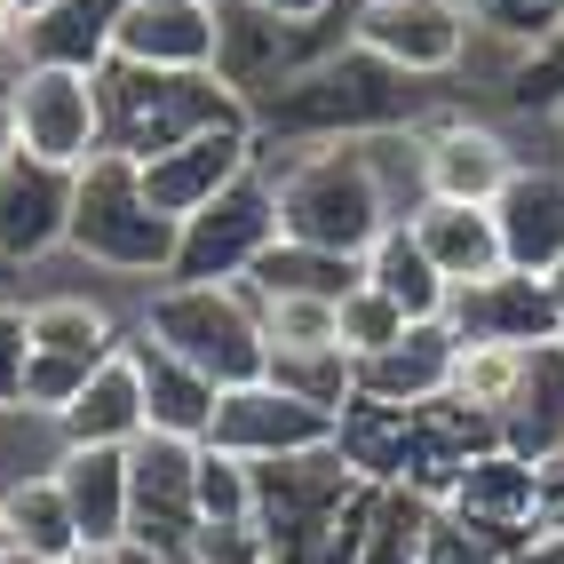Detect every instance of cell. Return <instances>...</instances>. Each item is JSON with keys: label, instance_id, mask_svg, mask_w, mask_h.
<instances>
[{"label": "cell", "instance_id": "cell-1", "mask_svg": "<svg viewBox=\"0 0 564 564\" xmlns=\"http://www.w3.org/2000/svg\"><path fill=\"white\" fill-rule=\"evenodd\" d=\"M405 135H350V143H303V152H262L279 192V239L318 247V254H350L405 223V207L422 199L413 183H398Z\"/></svg>", "mask_w": 564, "mask_h": 564}, {"label": "cell", "instance_id": "cell-2", "mask_svg": "<svg viewBox=\"0 0 564 564\" xmlns=\"http://www.w3.org/2000/svg\"><path fill=\"white\" fill-rule=\"evenodd\" d=\"M413 120H422V80L390 72L358 41H334L254 111V143L279 135V152H303V143H350V135H405Z\"/></svg>", "mask_w": 564, "mask_h": 564}, {"label": "cell", "instance_id": "cell-3", "mask_svg": "<svg viewBox=\"0 0 564 564\" xmlns=\"http://www.w3.org/2000/svg\"><path fill=\"white\" fill-rule=\"evenodd\" d=\"M104 96V152L120 160H160L175 143H192L207 128H254V111L215 80V72H135V64H104L96 72Z\"/></svg>", "mask_w": 564, "mask_h": 564}, {"label": "cell", "instance_id": "cell-4", "mask_svg": "<svg viewBox=\"0 0 564 564\" xmlns=\"http://www.w3.org/2000/svg\"><path fill=\"white\" fill-rule=\"evenodd\" d=\"M64 254H80L88 271L111 279H143V286H167L175 271V223L143 199V167L120 152H96L80 175H72V239Z\"/></svg>", "mask_w": 564, "mask_h": 564}, {"label": "cell", "instance_id": "cell-5", "mask_svg": "<svg viewBox=\"0 0 564 564\" xmlns=\"http://www.w3.org/2000/svg\"><path fill=\"white\" fill-rule=\"evenodd\" d=\"M135 334L143 343L175 350L192 373H207L215 390H239V382H262L271 366V343H262V303L247 286H152L135 311Z\"/></svg>", "mask_w": 564, "mask_h": 564}, {"label": "cell", "instance_id": "cell-6", "mask_svg": "<svg viewBox=\"0 0 564 564\" xmlns=\"http://www.w3.org/2000/svg\"><path fill=\"white\" fill-rule=\"evenodd\" d=\"M279 247V192H271V167H247L223 199H207L192 223L175 231V271L183 286H247V271Z\"/></svg>", "mask_w": 564, "mask_h": 564}, {"label": "cell", "instance_id": "cell-7", "mask_svg": "<svg viewBox=\"0 0 564 564\" xmlns=\"http://www.w3.org/2000/svg\"><path fill=\"white\" fill-rule=\"evenodd\" d=\"M9 120H17V152L24 160H48L80 175L104 152V96H96V72H56V64H17L9 80Z\"/></svg>", "mask_w": 564, "mask_h": 564}, {"label": "cell", "instance_id": "cell-8", "mask_svg": "<svg viewBox=\"0 0 564 564\" xmlns=\"http://www.w3.org/2000/svg\"><path fill=\"white\" fill-rule=\"evenodd\" d=\"M413 135V183H422V199H462V207H494L501 199V183L524 167L517 160V143L494 128V120H477V111L462 104H422V120L405 128Z\"/></svg>", "mask_w": 564, "mask_h": 564}, {"label": "cell", "instance_id": "cell-9", "mask_svg": "<svg viewBox=\"0 0 564 564\" xmlns=\"http://www.w3.org/2000/svg\"><path fill=\"white\" fill-rule=\"evenodd\" d=\"M343 24L366 56H382L405 80H454L477 41L462 0H350Z\"/></svg>", "mask_w": 564, "mask_h": 564}, {"label": "cell", "instance_id": "cell-10", "mask_svg": "<svg viewBox=\"0 0 564 564\" xmlns=\"http://www.w3.org/2000/svg\"><path fill=\"white\" fill-rule=\"evenodd\" d=\"M128 541L152 556L192 564L199 541V445L183 437H135L128 445Z\"/></svg>", "mask_w": 564, "mask_h": 564}, {"label": "cell", "instance_id": "cell-11", "mask_svg": "<svg viewBox=\"0 0 564 564\" xmlns=\"http://www.w3.org/2000/svg\"><path fill=\"white\" fill-rule=\"evenodd\" d=\"M207 445L231 462H294V454H326L334 445V413L286 398L279 382H239V390H215V422Z\"/></svg>", "mask_w": 564, "mask_h": 564}, {"label": "cell", "instance_id": "cell-12", "mask_svg": "<svg viewBox=\"0 0 564 564\" xmlns=\"http://www.w3.org/2000/svg\"><path fill=\"white\" fill-rule=\"evenodd\" d=\"M334 41H350V24H326V32H286L271 17L239 9V0H223V56H215V80L231 88L247 111H262L294 72H303L311 56H326Z\"/></svg>", "mask_w": 564, "mask_h": 564}, {"label": "cell", "instance_id": "cell-13", "mask_svg": "<svg viewBox=\"0 0 564 564\" xmlns=\"http://www.w3.org/2000/svg\"><path fill=\"white\" fill-rule=\"evenodd\" d=\"M223 56V0H128L111 32V64L135 72H215Z\"/></svg>", "mask_w": 564, "mask_h": 564}, {"label": "cell", "instance_id": "cell-14", "mask_svg": "<svg viewBox=\"0 0 564 564\" xmlns=\"http://www.w3.org/2000/svg\"><path fill=\"white\" fill-rule=\"evenodd\" d=\"M445 334L454 343H509V350H556V294L549 279H524V271H494L477 286H454L445 303Z\"/></svg>", "mask_w": 564, "mask_h": 564}, {"label": "cell", "instance_id": "cell-15", "mask_svg": "<svg viewBox=\"0 0 564 564\" xmlns=\"http://www.w3.org/2000/svg\"><path fill=\"white\" fill-rule=\"evenodd\" d=\"M262 160V143H254V128H207V135H192V143H175V152H160V160H143V199H152L175 231L192 223L207 199H223L231 183L247 175Z\"/></svg>", "mask_w": 564, "mask_h": 564}, {"label": "cell", "instance_id": "cell-16", "mask_svg": "<svg viewBox=\"0 0 564 564\" xmlns=\"http://www.w3.org/2000/svg\"><path fill=\"white\" fill-rule=\"evenodd\" d=\"M437 509H454L469 517L477 533H494V541H533L549 533V517H541V462H524L517 445H485V454L445 485V501Z\"/></svg>", "mask_w": 564, "mask_h": 564}, {"label": "cell", "instance_id": "cell-17", "mask_svg": "<svg viewBox=\"0 0 564 564\" xmlns=\"http://www.w3.org/2000/svg\"><path fill=\"white\" fill-rule=\"evenodd\" d=\"M494 231H501V262L524 279H549L564 262V167L524 160L501 199H494Z\"/></svg>", "mask_w": 564, "mask_h": 564}, {"label": "cell", "instance_id": "cell-18", "mask_svg": "<svg viewBox=\"0 0 564 564\" xmlns=\"http://www.w3.org/2000/svg\"><path fill=\"white\" fill-rule=\"evenodd\" d=\"M64 239H72V167L17 152V167L0 175V254H9V271L64 254Z\"/></svg>", "mask_w": 564, "mask_h": 564}, {"label": "cell", "instance_id": "cell-19", "mask_svg": "<svg viewBox=\"0 0 564 564\" xmlns=\"http://www.w3.org/2000/svg\"><path fill=\"white\" fill-rule=\"evenodd\" d=\"M56 494L80 524L88 556H111L128 541V445H72L56 462Z\"/></svg>", "mask_w": 564, "mask_h": 564}, {"label": "cell", "instance_id": "cell-20", "mask_svg": "<svg viewBox=\"0 0 564 564\" xmlns=\"http://www.w3.org/2000/svg\"><path fill=\"white\" fill-rule=\"evenodd\" d=\"M405 231L422 239V254L437 262L445 286H477L509 271L501 262V231H494V207H462V199H413L405 207Z\"/></svg>", "mask_w": 564, "mask_h": 564}, {"label": "cell", "instance_id": "cell-21", "mask_svg": "<svg viewBox=\"0 0 564 564\" xmlns=\"http://www.w3.org/2000/svg\"><path fill=\"white\" fill-rule=\"evenodd\" d=\"M64 437L72 445H135V437H152V413H143V373H135V350L120 343L88 382H80V398H72L64 413Z\"/></svg>", "mask_w": 564, "mask_h": 564}, {"label": "cell", "instance_id": "cell-22", "mask_svg": "<svg viewBox=\"0 0 564 564\" xmlns=\"http://www.w3.org/2000/svg\"><path fill=\"white\" fill-rule=\"evenodd\" d=\"M128 0H48L41 17H24V64H56V72H104L111 64V32H120Z\"/></svg>", "mask_w": 564, "mask_h": 564}, {"label": "cell", "instance_id": "cell-23", "mask_svg": "<svg viewBox=\"0 0 564 564\" xmlns=\"http://www.w3.org/2000/svg\"><path fill=\"white\" fill-rule=\"evenodd\" d=\"M445 382H454V334H445V318L437 326H413L398 350H382V358H358V398H373V405H437L445 398Z\"/></svg>", "mask_w": 564, "mask_h": 564}, {"label": "cell", "instance_id": "cell-24", "mask_svg": "<svg viewBox=\"0 0 564 564\" xmlns=\"http://www.w3.org/2000/svg\"><path fill=\"white\" fill-rule=\"evenodd\" d=\"M128 350H135V373H143V413H152V437H183V445H207V422H215V382L192 373L175 350L143 343L128 326Z\"/></svg>", "mask_w": 564, "mask_h": 564}, {"label": "cell", "instance_id": "cell-25", "mask_svg": "<svg viewBox=\"0 0 564 564\" xmlns=\"http://www.w3.org/2000/svg\"><path fill=\"white\" fill-rule=\"evenodd\" d=\"M0 533H9V564H96L80 524H72L56 477H32L0 494Z\"/></svg>", "mask_w": 564, "mask_h": 564}, {"label": "cell", "instance_id": "cell-26", "mask_svg": "<svg viewBox=\"0 0 564 564\" xmlns=\"http://www.w3.org/2000/svg\"><path fill=\"white\" fill-rule=\"evenodd\" d=\"M24 326H32V350L41 358L88 366V373L128 343V326L111 318L104 294H41V303H24Z\"/></svg>", "mask_w": 564, "mask_h": 564}, {"label": "cell", "instance_id": "cell-27", "mask_svg": "<svg viewBox=\"0 0 564 564\" xmlns=\"http://www.w3.org/2000/svg\"><path fill=\"white\" fill-rule=\"evenodd\" d=\"M358 271H366V286L382 294V303H398V311H405V326H437V318H445V303H454V286L437 279V262L422 254V239H413L405 223H390V231L366 247Z\"/></svg>", "mask_w": 564, "mask_h": 564}, {"label": "cell", "instance_id": "cell-28", "mask_svg": "<svg viewBox=\"0 0 564 564\" xmlns=\"http://www.w3.org/2000/svg\"><path fill=\"white\" fill-rule=\"evenodd\" d=\"M413 413H422V405H413ZM413 413L405 405H373V398H350L343 413H334V454H343L373 494H382V485H405Z\"/></svg>", "mask_w": 564, "mask_h": 564}, {"label": "cell", "instance_id": "cell-29", "mask_svg": "<svg viewBox=\"0 0 564 564\" xmlns=\"http://www.w3.org/2000/svg\"><path fill=\"white\" fill-rule=\"evenodd\" d=\"M350 286H366V271H358L350 254H318V247H294V239H279V247L247 271V294H254V303H286V294L343 303Z\"/></svg>", "mask_w": 564, "mask_h": 564}, {"label": "cell", "instance_id": "cell-30", "mask_svg": "<svg viewBox=\"0 0 564 564\" xmlns=\"http://www.w3.org/2000/svg\"><path fill=\"white\" fill-rule=\"evenodd\" d=\"M541 350H509V343H454V382H445V398H462L469 413H485V422H509V405L524 398V373H533Z\"/></svg>", "mask_w": 564, "mask_h": 564}, {"label": "cell", "instance_id": "cell-31", "mask_svg": "<svg viewBox=\"0 0 564 564\" xmlns=\"http://www.w3.org/2000/svg\"><path fill=\"white\" fill-rule=\"evenodd\" d=\"M72 454V437L48 405H0V494L32 477H56V462Z\"/></svg>", "mask_w": 564, "mask_h": 564}, {"label": "cell", "instance_id": "cell-32", "mask_svg": "<svg viewBox=\"0 0 564 564\" xmlns=\"http://www.w3.org/2000/svg\"><path fill=\"white\" fill-rule=\"evenodd\" d=\"M430 517H437V501L405 494V485H382V494H373V517H366V549H358V564H422Z\"/></svg>", "mask_w": 564, "mask_h": 564}, {"label": "cell", "instance_id": "cell-33", "mask_svg": "<svg viewBox=\"0 0 564 564\" xmlns=\"http://www.w3.org/2000/svg\"><path fill=\"white\" fill-rule=\"evenodd\" d=\"M262 382H279L286 398H303L318 413H343L358 398V366L343 350H271V366H262Z\"/></svg>", "mask_w": 564, "mask_h": 564}, {"label": "cell", "instance_id": "cell-34", "mask_svg": "<svg viewBox=\"0 0 564 564\" xmlns=\"http://www.w3.org/2000/svg\"><path fill=\"white\" fill-rule=\"evenodd\" d=\"M262 343L271 350H343V303H311V294L262 303Z\"/></svg>", "mask_w": 564, "mask_h": 564}, {"label": "cell", "instance_id": "cell-35", "mask_svg": "<svg viewBox=\"0 0 564 564\" xmlns=\"http://www.w3.org/2000/svg\"><path fill=\"white\" fill-rule=\"evenodd\" d=\"M199 524H254V462L199 445Z\"/></svg>", "mask_w": 564, "mask_h": 564}, {"label": "cell", "instance_id": "cell-36", "mask_svg": "<svg viewBox=\"0 0 564 564\" xmlns=\"http://www.w3.org/2000/svg\"><path fill=\"white\" fill-rule=\"evenodd\" d=\"M405 311L398 303H382V294H373V286H350L343 294V358L358 366V358H382V350H398L405 343Z\"/></svg>", "mask_w": 564, "mask_h": 564}, {"label": "cell", "instance_id": "cell-37", "mask_svg": "<svg viewBox=\"0 0 564 564\" xmlns=\"http://www.w3.org/2000/svg\"><path fill=\"white\" fill-rule=\"evenodd\" d=\"M462 9H469L477 32H494V41H509V48H533L541 32L564 24V0H462Z\"/></svg>", "mask_w": 564, "mask_h": 564}, {"label": "cell", "instance_id": "cell-38", "mask_svg": "<svg viewBox=\"0 0 564 564\" xmlns=\"http://www.w3.org/2000/svg\"><path fill=\"white\" fill-rule=\"evenodd\" d=\"M509 96H517L524 111H564V24H556V32H541V41L517 56Z\"/></svg>", "mask_w": 564, "mask_h": 564}, {"label": "cell", "instance_id": "cell-39", "mask_svg": "<svg viewBox=\"0 0 564 564\" xmlns=\"http://www.w3.org/2000/svg\"><path fill=\"white\" fill-rule=\"evenodd\" d=\"M422 564H509V541L477 533V524L454 517V509H437L430 517V541H422Z\"/></svg>", "mask_w": 564, "mask_h": 564}, {"label": "cell", "instance_id": "cell-40", "mask_svg": "<svg viewBox=\"0 0 564 564\" xmlns=\"http://www.w3.org/2000/svg\"><path fill=\"white\" fill-rule=\"evenodd\" d=\"M24 373H32V326L24 303L0 294V405H24Z\"/></svg>", "mask_w": 564, "mask_h": 564}, {"label": "cell", "instance_id": "cell-41", "mask_svg": "<svg viewBox=\"0 0 564 564\" xmlns=\"http://www.w3.org/2000/svg\"><path fill=\"white\" fill-rule=\"evenodd\" d=\"M192 564H271V549H262L254 524H199Z\"/></svg>", "mask_w": 564, "mask_h": 564}, {"label": "cell", "instance_id": "cell-42", "mask_svg": "<svg viewBox=\"0 0 564 564\" xmlns=\"http://www.w3.org/2000/svg\"><path fill=\"white\" fill-rule=\"evenodd\" d=\"M239 9L271 17V24H286V32H326L334 17H350V0H239Z\"/></svg>", "mask_w": 564, "mask_h": 564}, {"label": "cell", "instance_id": "cell-43", "mask_svg": "<svg viewBox=\"0 0 564 564\" xmlns=\"http://www.w3.org/2000/svg\"><path fill=\"white\" fill-rule=\"evenodd\" d=\"M541 517H549V533H564V454L541 462Z\"/></svg>", "mask_w": 564, "mask_h": 564}, {"label": "cell", "instance_id": "cell-44", "mask_svg": "<svg viewBox=\"0 0 564 564\" xmlns=\"http://www.w3.org/2000/svg\"><path fill=\"white\" fill-rule=\"evenodd\" d=\"M509 564H564V533H533V541H517Z\"/></svg>", "mask_w": 564, "mask_h": 564}, {"label": "cell", "instance_id": "cell-45", "mask_svg": "<svg viewBox=\"0 0 564 564\" xmlns=\"http://www.w3.org/2000/svg\"><path fill=\"white\" fill-rule=\"evenodd\" d=\"M17 167V120H9V96H0V175Z\"/></svg>", "mask_w": 564, "mask_h": 564}, {"label": "cell", "instance_id": "cell-46", "mask_svg": "<svg viewBox=\"0 0 564 564\" xmlns=\"http://www.w3.org/2000/svg\"><path fill=\"white\" fill-rule=\"evenodd\" d=\"M17 41H24V17L9 9V0H0V56H17Z\"/></svg>", "mask_w": 564, "mask_h": 564}, {"label": "cell", "instance_id": "cell-47", "mask_svg": "<svg viewBox=\"0 0 564 564\" xmlns=\"http://www.w3.org/2000/svg\"><path fill=\"white\" fill-rule=\"evenodd\" d=\"M104 564H183V556H152V549H135V541H120Z\"/></svg>", "mask_w": 564, "mask_h": 564}, {"label": "cell", "instance_id": "cell-48", "mask_svg": "<svg viewBox=\"0 0 564 564\" xmlns=\"http://www.w3.org/2000/svg\"><path fill=\"white\" fill-rule=\"evenodd\" d=\"M549 294H556V318H564V262H556V271H549Z\"/></svg>", "mask_w": 564, "mask_h": 564}, {"label": "cell", "instance_id": "cell-49", "mask_svg": "<svg viewBox=\"0 0 564 564\" xmlns=\"http://www.w3.org/2000/svg\"><path fill=\"white\" fill-rule=\"evenodd\" d=\"M9 9H17V17H41V9H48V0H9Z\"/></svg>", "mask_w": 564, "mask_h": 564}, {"label": "cell", "instance_id": "cell-50", "mask_svg": "<svg viewBox=\"0 0 564 564\" xmlns=\"http://www.w3.org/2000/svg\"><path fill=\"white\" fill-rule=\"evenodd\" d=\"M9 279H17V271H9V254H0V294H9Z\"/></svg>", "mask_w": 564, "mask_h": 564}, {"label": "cell", "instance_id": "cell-51", "mask_svg": "<svg viewBox=\"0 0 564 564\" xmlns=\"http://www.w3.org/2000/svg\"><path fill=\"white\" fill-rule=\"evenodd\" d=\"M0 564H9V533H0Z\"/></svg>", "mask_w": 564, "mask_h": 564}, {"label": "cell", "instance_id": "cell-52", "mask_svg": "<svg viewBox=\"0 0 564 564\" xmlns=\"http://www.w3.org/2000/svg\"><path fill=\"white\" fill-rule=\"evenodd\" d=\"M549 120H556V135H564V111H549Z\"/></svg>", "mask_w": 564, "mask_h": 564}, {"label": "cell", "instance_id": "cell-53", "mask_svg": "<svg viewBox=\"0 0 564 564\" xmlns=\"http://www.w3.org/2000/svg\"><path fill=\"white\" fill-rule=\"evenodd\" d=\"M556 358H564V334H556Z\"/></svg>", "mask_w": 564, "mask_h": 564}, {"label": "cell", "instance_id": "cell-54", "mask_svg": "<svg viewBox=\"0 0 564 564\" xmlns=\"http://www.w3.org/2000/svg\"><path fill=\"white\" fill-rule=\"evenodd\" d=\"M96 564H104V556H96Z\"/></svg>", "mask_w": 564, "mask_h": 564}]
</instances>
